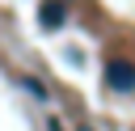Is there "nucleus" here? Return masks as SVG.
<instances>
[{"label":"nucleus","mask_w":135,"mask_h":131,"mask_svg":"<svg viewBox=\"0 0 135 131\" xmlns=\"http://www.w3.org/2000/svg\"><path fill=\"white\" fill-rule=\"evenodd\" d=\"M105 85H110L114 93H131V89H135V63L122 59V55H110V59H105Z\"/></svg>","instance_id":"nucleus-1"},{"label":"nucleus","mask_w":135,"mask_h":131,"mask_svg":"<svg viewBox=\"0 0 135 131\" xmlns=\"http://www.w3.org/2000/svg\"><path fill=\"white\" fill-rule=\"evenodd\" d=\"M38 21H42V30H59L68 21V0H46L38 8Z\"/></svg>","instance_id":"nucleus-2"}]
</instances>
